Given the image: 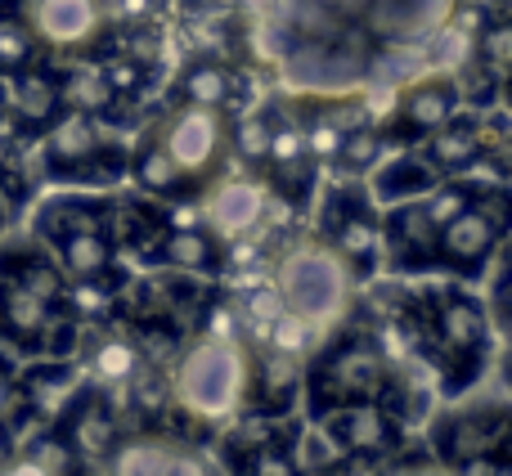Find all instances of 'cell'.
<instances>
[{
    "mask_svg": "<svg viewBox=\"0 0 512 476\" xmlns=\"http://www.w3.org/2000/svg\"><path fill=\"white\" fill-rule=\"evenodd\" d=\"M301 369L306 360L270 351L261 342H248V387H243V409L248 414L288 418L301 405Z\"/></svg>",
    "mask_w": 512,
    "mask_h": 476,
    "instance_id": "23",
    "label": "cell"
},
{
    "mask_svg": "<svg viewBox=\"0 0 512 476\" xmlns=\"http://www.w3.org/2000/svg\"><path fill=\"white\" fill-rule=\"evenodd\" d=\"M14 378H18V364L9 360V351H0V423L14 414L18 396H14Z\"/></svg>",
    "mask_w": 512,
    "mask_h": 476,
    "instance_id": "35",
    "label": "cell"
},
{
    "mask_svg": "<svg viewBox=\"0 0 512 476\" xmlns=\"http://www.w3.org/2000/svg\"><path fill=\"white\" fill-rule=\"evenodd\" d=\"M171 405L194 427H221L243 409L248 387V342L194 333L180 342L176 360L167 369Z\"/></svg>",
    "mask_w": 512,
    "mask_h": 476,
    "instance_id": "6",
    "label": "cell"
},
{
    "mask_svg": "<svg viewBox=\"0 0 512 476\" xmlns=\"http://www.w3.org/2000/svg\"><path fill=\"white\" fill-rule=\"evenodd\" d=\"M50 256H54V265L63 270V279H90V274H104V270H113V265L122 261V252H117L108 225L59 238V243H50Z\"/></svg>",
    "mask_w": 512,
    "mask_h": 476,
    "instance_id": "29",
    "label": "cell"
},
{
    "mask_svg": "<svg viewBox=\"0 0 512 476\" xmlns=\"http://www.w3.org/2000/svg\"><path fill=\"white\" fill-rule=\"evenodd\" d=\"M418 315H423V333L414 360L432 369L436 396L463 400L495 369V328L486 301L463 283H427L418 288Z\"/></svg>",
    "mask_w": 512,
    "mask_h": 476,
    "instance_id": "4",
    "label": "cell"
},
{
    "mask_svg": "<svg viewBox=\"0 0 512 476\" xmlns=\"http://www.w3.org/2000/svg\"><path fill=\"white\" fill-rule=\"evenodd\" d=\"M382 405L400 427H414L427 418V400L432 391L418 387V378L409 373V364H400L391 355L387 337L378 333L369 315L355 310L342 319L337 328L319 333L315 351L306 355V369H301V405L306 418H324L328 409L342 405Z\"/></svg>",
    "mask_w": 512,
    "mask_h": 476,
    "instance_id": "2",
    "label": "cell"
},
{
    "mask_svg": "<svg viewBox=\"0 0 512 476\" xmlns=\"http://www.w3.org/2000/svg\"><path fill=\"white\" fill-rule=\"evenodd\" d=\"M63 113V90H59V63L41 59L32 68L0 77V122L23 140H41Z\"/></svg>",
    "mask_w": 512,
    "mask_h": 476,
    "instance_id": "18",
    "label": "cell"
},
{
    "mask_svg": "<svg viewBox=\"0 0 512 476\" xmlns=\"http://www.w3.org/2000/svg\"><path fill=\"white\" fill-rule=\"evenodd\" d=\"M77 472H86V468L72 459L68 445H63L50 427L0 459V476H77Z\"/></svg>",
    "mask_w": 512,
    "mask_h": 476,
    "instance_id": "30",
    "label": "cell"
},
{
    "mask_svg": "<svg viewBox=\"0 0 512 476\" xmlns=\"http://www.w3.org/2000/svg\"><path fill=\"white\" fill-rule=\"evenodd\" d=\"M198 221L207 225L225 247L261 234L270 225V189L252 171H221L194 203Z\"/></svg>",
    "mask_w": 512,
    "mask_h": 476,
    "instance_id": "16",
    "label": "cell"
},
{
    "mask_svg": "<svg viewBox=\"0 0 512 476\" xmlns=\"http://www.w3.org/2000/svg\"><path fill=\"white\" fill-rule=\"evenodd\" d=\"M234 0H180V9H185L189 18L194 14H221V9H230Z\"/></svg>",
    "mask_w": 512,
    "mask_h": 476,
    "instance_id": "38",
    "label": "cell"
},
{
    "mask_svg": "<svg viewBox=\"0 0 512 476\" xmlns=\"http://www.w3.org/2000/svg\"><path fill=\"white\" fill-rule=\"evenodd\" d=\"M0 346L23 360L72 355L77 324L68 315V279L50 247L27 238H0Z\"/></svg>",
    "mask_w": 512,
    "mask_h": 476,
    "instance_id": "3",
    "label": "cell"
},
{
    "mask_svg": "<svg viewBox=\"0 0 512 476\" xmlns=\"http://www.w3.org/2000/svg\"><path fill=\"white\" fill-rule=\"evenodd\" d=\"M144 265H162V270H185L198 279H221L230 265V247L221 243L203 221H171V230L149 247Z\"/></svg>",
    "mask_w": 512,
    "mask_h": 476,
    "instance_id": "25",
    "label": "cell"
},
{
    "mask_svg": "<svg viewBox=\"0 0 512 476\" xmlns=\"http://www.w3.org/2000/svg\"><path fill=\"white\" fill-rule=\"evenodd\" d=\"M315 207V234L355 270V279L369 288L382 270V238H378V212L382 207L369 198L364 180H328L310 198Z\"/></svg>",
    "mask_w": 512,
    "mask_h": 476,
    "instance_id": "9",
    "label": "cell"
},
{
    "mask_svg": "<svg viewBox=\"0 0 512 476\" xmlns=\"http://www.w3.org/2000/svg\"><path fill=\"white\" fill-rule=\"evenodd\" d=\"M23 14L32 23L36 41H41L45 59L72 63V59H95L104 50L108 36L104 0H23Z\"/></svg>",
    "mask_w": 512,
    "mask_h": 476,
    "instance_id": "14",
    "label": "cell"
},
{
    "mask_svg": "<svg viewBox=\"0 0 512 476\" xmlns=\"http://www.w3.org/2000/svg\"><path fill=\"white\" fill-rule=\"evenodd\" d=\"M396 463V459H391ZM382 476H454L445 463H436V459H409V463H396V468H382Z\"/></svg>",
    "mask_w": 512,
    "mask_h": 476,
    "instance_id": "36",
    "label": "cell"
},
{
    "mask_svg": "<svg viewBox=\"0 0 512 476\" xmlns=\"http://www.w3.org/2000/svg\"><path fill=\"white\" fill-rule=\"evenodd\" d=\"M41 59L45 50L23 14V0H0V77H14Z\"/></svg>",
    "mask_w": 512,
    "mask_h": 476,
    "instance_id": "31",
    "label": "cell"
},
{
    "mask_svg": "<svg viewBox=\"0 0 512 476\" xmlns=\"http://www.w3.org/2000/svg\"><path fill=\"white\" fill-rule=\"evenodd\" d=\"M167 104H194V108L234 113V108L252 104V77L243 63L221 59V54H189L167 86Z\"/></svg>",
    "mask_w": 512,
    "mask_h": 476,
    "instance_id": "20",
    "label": "cell"
},
{
    "mask_svg": "<svg viewBox=\"0 0 512 476\" xmlns=\"http://www.w3.org/2000/svg\"><path fill=\"white\" fill-rule=\"evenodd\" d=\"M508 185H486L454 221L441 225L432 247V270L450 274L459 283H481L490 274V261L504 252L508 243Z\"/></svg>",
    "mask_w": 512,
    "mask_h": 476,
    "instance_id": "8",
    "label": "cell"
},
{
    "mask_svg": "<svg viewBox=\"0 0 512 476\" xmlns=\"http://www.w3.org/2000/svg\"><path fill=\"white\" fill-rule=\"evenodd\" d=\"M144 131L158 140V149L171 158V167L203 194L221 171H230V113L194 104H167L158 117L144 122Z\"/></svg>",
    "mask_w": 512,
    "mask_h": 476,
    "instance_id": "10",
    "label": "cell"
},
{
    "mask_svg": "<svg viewBox=\"0 0 512 476\" xmlns=\"http://www.w3.org/2000/svg\"><path fill=\"white\" fill-rule=\"evenodd\" d=\"M454 476H512L508 472V454H477V459L450 468Z\"/></svg>",
    "mask_w": 512,
    "mask_h": 476,
    "instance_id": "34",
    "label": "cell"
},
{
    "mask_svg": "<svg viewBox=\"0 0 512 476\" xmlns=\"http://www.w3.org/2000/svg\"><path fill=\"white\" fill-rule=\"evenodd\" d=\"M108 212H113V189H59V194H45L41 203H36L32 238L50 247L77 230H99V225H108Z\"/></svg>",
    "mask_w": 512,
    "mask_h": 476,
    "instance_id": "26",
    "label": "cell"
},
{
    "mask_svg": "<svg viewBox=\"0 0 512 476\" xmlns=\"http://www.w3.org/2000/svg\"><path fill=\"white\" fill-rule=\"evenodd\" d=\"M387 463H360V459H337L324 476H382Z\"/></svg>",
    "mask_w": 512,
    "mask_h": 476,
    "instance_id": "37",
    "label": "cell"
},
{
    "mask_svg": "<svg viewBox=\"0 0 512 476\" xmlns=\"http://www.w3.org/2000/svg\"><path fill=\"white\" fill-rule=\"evenodd\" d=\"M5 230H9V207L0 203V238H5Z\"/></svg>",
    "mask_w": 512,
    "mask_h": 476,
    "instance_id": "39",
    "label": "cell"
},
{
    "mask_svg": "<svg viewBox=\"0 0 512 476\" xmlns=\"http://www.w3.org/2000/svg\"><path fill=\"white\" fill-rule=\"evenodd\" d=\"M315 427L324 432V441L333 445L342 459L391 463V459H400V450H405V427H400L382 405H373V400L328 409L324 418H315Z\"/></svg>",
    "mask_w": 512,
    "mask_h": 476,
    "instance_id": "17",
    "label": "cell"
},
{
    "mask_svg": "<svg viewBox=\"0 0 512 476\" xmlns=\"http://www.w3.org/2000/svg\"><path fill=\"white\" fill-rule=\"evenodd\" d=\"M270 288L310 333H328L355 310L364 283L315 230H288L270 252Z\"/></svg>",
    "mask_w": 512,
    "mask_h": 476,
    "instance_id": "5",
    "label": "cell"
},
{
    "mask_svg": "<svg viewBox=\"0 0 512 476\" xmlns=\"http://www.w3.org/2000/svg\"><path fill=\"white\" fill-rule=\"evenodd\" d=\"M450 0H274L270 54L292 90H364L450 23Z\"/></svg>",
    "mask_w": 512,
    "mask_h": 476,
    "instance_id": "1",
    "label": "cell"
},
{
    "mask_svg": "<svg viewBox=\"0 0 512 476\" xmlns=\"http://www.w3.org/2000/svg\"><path fill=\"white\" fill-rule=\"evenodd\" d=\"M81 382H86V373H81V364L72 355H41L27 369H18L14 378L18 414L32 418L36 427H50L63 414V405L81 391Z\"/></svg>",
    "mask_w": 512,
    "mask_h": 476,
    "instance_id": "24",
    "label": "cell"
},
{
    "mask_svg": "<svg viewBox=\"0 0 512 476\" xmlns=\"http://www.w3.org/2000/svg\"><path fill=\"white\" fill-rule=\"evenodd\" d=\"M436 180L441 176L427 167L418 149H396L373 162V171L364 176V189H369V198L378 207H391V203H405V198H423Z\"/></svg>",
    "mask_w": 512,
    "mask_h": 476,
    "instance_id": "27",
    "label": "cell"
},
{
    "mask_svg": "<svg viewBox=\"0 0 512 476\" xmlns=\"http://www.w3.org/2000/svg\"><path fill=\"white\" fill-rule=\"evenodd\" d=\"M131 283V270L122 261L104 274H90V279H68V315L77 328L86 324H104V319H117V306H122V292Z\"/></svg>",
    "mask_w": 512,
    "mask_h": 476,
    "instance_id": "28",
    "label": "cell"
},
{
    "mask_svg": "<svg viewBox=\"0 0 512 476\" xmlns=\"http://www.w3.org/2000/svg\"><path fill=\"white\" fill-rule=\"evenodd\" d=\"M301 436V432H297ZM297 441H270V445H256L248 454H234V459H221L230 476H306L292 454Z\"/></svg>",
    "mask_w": 512,
    "mask_h": 476,
    "instance_id": "33",
    "label": "cell"
},
{
    "mask_svg": "<svg viewBox=\"0 0 512 476\" xmlns=\"http://www.w3.org/2000/svg\"><path fill=\"white\" fill-rule=\"evenodd\" d=\"M36 176L72 189H113L126 176V140L90 113H59L32 144Z\"/></svg>",
    "mask_w": 512,
    "mask_h": 476,
    "instance_id": "7",
    "label": "cell"
},
{
    "mask_svg": "<svg viewBox=\"0 0 512 476\" xmlns=\"http://www.w3.org/2000/svg\"><path fill=\"white\" fill-rule=\"evenodd\" d=\"M50 432L68 445V454L81 468H104L126 436V418L104 387L81 382V391L63 405V414L50 423Z\"/></svg>",
    "mask_w": 512,
    "mask_h": 476,
    "instance_id": "15",
    "label": "cell"
},
{
    "mask_svg": "<svg viewBox=\"0 0 512 476\" xmlns=\"http://www.w3.org/2000/svg\"><path fill=\"white\" fill-rule=\"evenodd\" d=\"M77 476H95V472H90V468H86V472H77Z\"/></svg>",
    "mask_w": 512,
    "mask_h": 476,
    "instance_id": "40",
    "label": "cell"
},
{
    "mask_svg": "<svg viewBox=\"0 0 512 476\" xmlns=\"http://www.w3.org/2000/svg\"><path fill=\"white\" fill-rule=\"evenodd\" d=\"M459 108H463L459 77L445 68H427L414 81L391 90V104L378 113V131L387 140V149H418Z\"/></svg>",
    "mask_w": 512,
    "mask_h": 476,
    "instance_id": "11",
    "label": "cell"
},
{
    "mask_svg": "<svg viewBox=\"0 0 512 476\" xmlns=\"http://www.w3.org/2000/svg\"><path fill=\"white\" fill-rule=\"evenodd\" d=\"M256 176L270 189L274 203H283L292 216L310 212V198L319 189V158L310 153L297 117L279 104V95H274V126H270V144H265V158Z\"/></svg>",
    "mask_w": 512,
    "mask_h": 476,
    "instance_id": "13",
    "label": "cell"
},
{
    "mask_svg": "<svg viewBox=\"0 0 512 476\" xmlns=\"http://www.w3.org/2000/svg\"><path fill=\"white\" fill-rule=\"evenodd\" d=\"M436 225L423 212L418 198L391 203L378 212V238H382V270L391 279H409V274H432V247H436Z\"/></svg>",
    "mask_w": 512,
    "mask_h": 476,
    "instance_id": "21",
    "label": "cell"
},
{
    "mask_svg": "<svg viewBox=\"0 0 512 476\" xmlns=\"http://www.w3.org/2000/svg\"><path fill=\"white\" fill-rule=\"evenodd\" d=\"M72 360L81 364L86 382H95V387H104V391H117L126 378H135V369L149 360V351H144V342L122 319H104V324L77 328Z\"/></svg>",
    "mask_w": 512,
    "mask_h": 476,
    "instance_id": "22",
    "label": "cell"
},
{
    "mask_svg": "<svg viewBox=\"0 0 512 476\" xmlns=\"http://www.w3.org/2000/svg\"><path fill=\"white\" fill-rule=\"evenodd\" d=\"M104 468L108 476H212V463L203 459V450L189 436H176L167 427L126 432Z\"/></svg>",
    "mask_w": 512,
    "mask_h": 476,
    "instance_id": "19",
    "label": "cell"
},
{
    "mask_svg": "<svg viewBox=\"0 0 512 476\" xmlns=\"http://www.w3.org/2000/svg\"><path fill=\"white\" fill-rule=\"evenodd\" d=\"M427 441H432V459L445 468L477 459V454H508L512 418L504 400H468V405L441 409L427 418Z\"/></svg>",
    "mask_w": 512,
    "mask_h": 476,
    "instance_id": "12",
    "label": "cell"
},
{
    "mask_svg": "<svg viewBox=\"0 0 512 476\" xmlns=\"http://www.w3.org/2000/svg\"><path fill=\"white\" fill-rule=\"evenodd\" d=\"M382 153H387V140H382L378 122L360 126V131H351L342 140V149H337V158L328 162V171H333V176H346V180H364Z\"/></svg>",
    "mask_w": 512,
    "mask_h": 476,
    "instance_id": "32",
    "label": "cell"
}]
</instances>
